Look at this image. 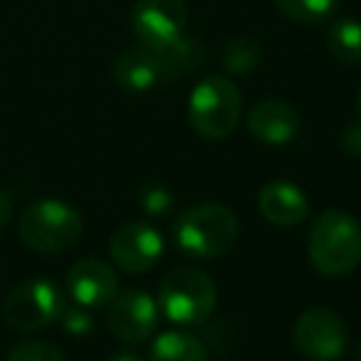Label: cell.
<instances>
[{
  "label": "cell",
  "mask_w": 361,
  "mask_h": 361,
  "mask_svg": "<svg viewBox=\"0 0 361 361\" xmlns=\"http://www.w3.org/2000/svg\"><path fill=\"white\" fill-rule=\"evenodd\" d=\"M307 253L317 273L349 276L361 263V224L342 209L322 212L310 226Z\"/></svg>",
  "instance_id": "6da1fadb"
},
{
  "label": "cell",
  "mask_w": 361,
  "mask_h": 361,
  "mask_svg": "<svg viewBox=\"0 0 361 361\" xmlns=\"http://www.w3.org/2000/svg\"><path fill=\"white\" fill-rule=\"evenodd\" d=\"M18 236L30 251L59 256L72 251L84 236V219L62 200L32 202L18 221Z\"/></svg>",
  "instance_id": "7a4b0ae2"
},
{
  "label": "cell",
  "mask_w": 361,
  "mask_h": 361,
  "mask_svg": "<svg viewBox=\"0 0 361 361\" xmlns=\"http://www.w3.org/2000/svg\"><path fill=\"white\" fill-rule=\"evenodd\" d=\"M238 216L219 202H202L185 209L175 221V241L195 258H219L238 238Z\"/></svg>",
  "instance_id": "3957f363"
},
{
  "label": "cell",
  "mask_w": 361,
  "mask_h": 361,
  "mask_svg": "<svg viewBox=\"0 0 361 361\" xmlns=\"http://www.w3.org/2000/svg\"><path fill=\"white\" fill-rule=\"evenodd\" d=\"M241 91L226 76L212 74L192 89L187 118L197 135L207 140H224L236 130L241 121Z\"/></svg>",
  "instance_id": "277c9868"
},
{
  "label": "cell",
  "mask_w": 361,
  "mask_h": 361,
  "mask_svg": "<svg viewBox=\"0 0 361 361\" xmlns=\"http://www.w3.org/2000/svg\"><path fill=\"white\" fill-rule=\"evenodd\" d=\"M157 305L170 322L182 327L202 324L216 307V286L200 268H175L160 283Z\"/></svg>",
  "instance_id": "5b68a950"
},
{
  "label": "cell",
  "mask_w": 361,
  "mask_h": 361,
  "mask_svg": "<svg viewBox=\"0 0 361 361\" xmlns=\"http://www.w3.org/2000/svg\"><path fill=\"white\" fill-rule=\"evenodd\" d=\"M64 310V298L52 281L35 278L15 286L3 302V322L15 332H39L52 327Z\"/></svg>",
  "instance_id": "8992f818"
},
{
  "label": "cell",
  "mask_w": 361,
  "mask_h": 361,
  "mask_svg": "<svg viewBox=\"0 0 361 361\" xmlns=\"http://www.w3.org/2000/svg\"><path fill=\"white\" fill-rule=\"evenodd\" d=\"M293 342L302 357L312 361H334L347 349L349 332L337 312L327 307H310L295 319Z\"/></svg>",
  "instance_id": "52a82bcc"
},
{
  "label": "cell",
  "mask_w": 361,
  "mask_h": 361,
  "mask_svg": "<svg viewBox=\"0 0 361 361\" xmlns=\"http://www.w3.org/2000/svg\"><path fill=\"white\" fill-rule=\"evenodd\" d=\"M187 5L185 0H135L130 13V27L138 44L162 49L185 35Z\"/></svg>",
  "instance_id": "ba28073f"
},
{
  "label": "cell",
  "mask_w": 361,
  "mask_h": 361,
  "mask_svg": "<svg viewBox=\"0 0 361 361\" xmlns=\"http://www.w3.org/2000/svg\"><path fill=\"white\" fill-rule=\"evenodd\" d=\"M160 310L145 290H126L109 302L106 324L118 342L140 344L157 329Z\"/></svg>",
  "instance_id": "9c48e42d"
},
{
  "label": "cell",
  "mask_w": 361,
  "mask_h": 361,
  "mask_svg": "<svg viewBox=\"0 0 361 361\" xmlns=\"http://www.w3.org/2000/svg\"><path fill=\"white\" fill-rule=\"evenodd\" d=\"M116 268L123 273H147L157 266L165 251L160 231L145 221H128L118 226L109 243Z\"/></svg>",
  "instance_id": "30bf717a"
},
{
  "label": "cell",
  "mask_w": 361,
  "mask_h": 361,
  "mask_svg": "<svg viewBox=\"0 0 361 361\" xmlns=\"http://www.w3.org/2000/svg\"><path fill=\"white\" fill-rule=\"evenodd\" d=\"M300 114L293 104L276 96L261 99L248 109L246 128L258 143L266 145H288L300 133Z\"/></svg>",
  "instance_id": "8fae6325"
},
{
  "label": "cell",
  "mask_w": 361,
  "mask_h": 361,
  "mask_svg": "<svg viewBox=\"0 0 361 361\" xmlns=\"http://www.w3.org/2000/svg\"><path fill=\"white\" fill-rule=\"evenodd\" d=\"M67 288L74 302L86 310L109 307L118 295V276L101 258H81L67 273Z\"/></svg>",
  "instance_id": "7c38bea8"
},
{
  "label": "cell",
  "mask_w": 361,
  "mask_h": 361,
  "mask_svg": "<svg viewBox=\"0 0 361 361\" xmlns=\"http://www.w3.org/2000/svg\"><path fill=\"white\" fill-rule=\"evenodd\" d=\"M114 79L121 89L133 91H147L157 84H165L167 79V69L165 62L160 57V49H150V47H128L126 52H121L114 62Z\"/></svg>",
  "instance_id": "4fadbf2b"
},
{
  "label": "cell",
  "mask_w": 361,
  "mask_h": 361,
  "mask_svg": "<svg viewBox=\"0 0 361 361\" xmlns=\"http://www.w3.org/2000/svg\"><path fill=\"white\" fill-rule=\"evenodd\" d=\"M258 209L266 221H271L278 228H293L307 219L310 200L295 182L273 180L263 185L258 195Z\"/></svg>",
  "instance_id": "5bb4252c"
},
{
  "label": "cell",
  "mask_w": 361,
  "mask_h": 361,
  "mask_svg": "<svg viewBox=\"0 0 361 361\" xmlns=\"http://www.w3.org/2000/svg\"><path fill=\"white\" fill-rule=\"evenodd\" d=\"M147 361H209V357L200 337L172 329V332H162L152 342Z\"/></svg>",
  "instance_id": "9a60e30c"
},
{
  "label": "cell",
  "mask_w": 361,
  "mask_h": 361,
  "mask_svg": "<svg viewBox=\"0 0 361 361\" xmlns=\"http://www.w3.org/2000/svg\"><path fill=\"white\" fill-rule=\"evenodd\" d=\"M327 49L337 62L361 64V23L357 18H339L327 30Z\"/></svg>",
  "instance_id": "2e32d148"
},
{
  "label": "cell",
  "mask_w": 361,
  "mask_h": 361,
  "mask_svg": "<svg viewBox=\"0 0 361 361\" xmlns=\"http://www.w3.org/2000/svg\"><path fill=\"white\" fill-rule=\"evenodd\" d=\"M160 57H162V62H165L167 79L172 81V79H177V76L192 74L200 67H204L207 52L200 39L185 37V35H182L180 39H175L172 44L160 49Z\"/></svg>",
  "instance_id": "e0dca14e"
},
{
  "label": "cell",
  "mask_w": 361,
  "mask_h": 361,
  "mask_svg": "<svg viewBox=\"0 0 361 361\" xmlns=\"http://www.w3.org/2000/svg\"><path fill=\"white\" fill-rule=\"evenodd\" d=\"M342 0H276L283 18L300 25H322L337 15Z\"/></svg>",
  "instance_id": "ac0fdd59"
},
{
  "label": "cell",
  "mask_w": 361,
  "mask_h": 361,
  "mask_svg": "<svg viewBox=\"0 0 361 361\" xmlns=\"http://www.w3.org/2000/svg\"><path fill=\"white\" fill-rule=\"evenodd\" d=\"M263 47L256 37H236L224 47L221 64L231 74H248L261 64Z\"/></svg>",
  "instance_id": "d6986e66"
},
{
  "label": "cell",
  "mask_w": 361,
  "mask_h": 361,
  "mask_svg": "<svg viewBox=\"0 0 361 361\" xmlns=\"http://www.w3.org/2000/svg\"><path fill=\"white\" fill-rule=\"evenodd\" d=\"M5 361H67L62 352L54 344L39 342V339H30V342L15 344L8 352Z\"/></svg>",
  "instance_id": "ffe728a7"
},
{
  "label": "cell",
  "mask_w": 361,
  "mask_h": 361,
  "mask_svg": "<svg viewBox=\"0 0 361 361\" xmlns=\"http://www.w3.org/2000/svg\"><path fill=\"white\" fill-rule=\"evenodd\" d=\"M59 319H62V327L67 329L69 334H89L91 327H94V319H91L89 310L81 307V305H64L62 314H59Z\"/></svg>",
  "instance_id": "44dd1931"
},
{
  "label": "cell",
  "mask_w": 361,
  "mask_h": 361,
  "mask_svg": "<svg viewBox=\"0 0 361 361\" xmlns=\"http://www.w3.org/2000/svg\"><path fill=\"white\" fill-rule=\"evenodd\" d=\"M140 204H143V209L147 212V214H152V216L165 214V212L172 207V195L165 190V187L150 185V187H145V190L140 192Z\"/></svg>",
  "instance_id": "7402d4cb"
},
{
  "label": "cell",
  "mask_w": 361,
  "mask_h": 361,
  "mask_svg": "<svg viewBox=\"0 0 361 361\" xmlns=\"http://www.w3.org/2000/svg\"><path fill=\"white\" fill-rule=\"evenodd\" d=\"M339 145H342V150L349 152V155L361 157V118L354 121V123H349L347 128L342 130Z\"/></svg>",
  "instance_id": "603a6c76"
},
{
  "label": "cell",
  "mask_w": 361,
  "mask_h": 361,
  "mask_svg": "<svg viewBox=\"0 0 361 361\" xmlns=\"http://www.w3.org/2000/svg\"><path fill=\"white\" fill-rule=\"evenodd\" d=\"M10 216H13V200H10L8 192L0 190V228L10 221Z\"/></svg>",
  "instance_id": "cb8c5ba5"
},
{
  "label": "cell",
  "mask_w": 361,
  "mask_h": 361,
  "mask_svg": "<svg viewBox=\"0 0 361 361\" xmlns=\"http://www.w3.org/2000/svg\"><path fill=\"white\" fill-rule=\"evenodd\" d=\"M106 361H140L135 354H130V352H118V354H114L111 359H106Z\"/></svg>",
  "instance_id": "d4e9b609"
},
{
  "label": "cell",
  "mask_w": 361,
  "mask_h": 361,
  "mask_svg": "<svg viewBox=\"0 0 361 361\" xmlns=\"http://www.w3.org/2000/svg\"><path fill=\"white\" fill-rule=\"evenodd\" d=\"M357 111H359V118H361V89H359V96H357Z\"/></svg>",
  "instance_id": "484cf974"
},
{
  "label": "cell",
  "mask_w": 361,
  "mask_h": 361,
  "mask_svg": "<svg viewBox=\"0 0 361 361\" xmlns=\"http://www.w3.org/2000/svg\"><path fill=\"white\" fill-rule=\"evenodd\" d=\"M359 361H361V359H359Z\"/></svg>",
  "instance_id": "4316f807"
}]
</instances>
